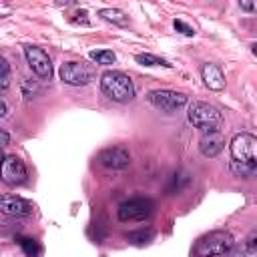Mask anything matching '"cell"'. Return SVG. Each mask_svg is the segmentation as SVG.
<instances>
[{
	"label": "cell",
	"mask_w": 257,
	"mask_h": 257,
	"mask_svg": "<svg viewBox=\"0 0 257 257\" xmlns=\"http://www.w3.org/2000/svg\"><path fill=\"white\" fill-rule=\"evenodd\" d=\"M100 90L106 98L114 102H128L135 98V84L128 74L120 70H106L100 76Z\"/></svg>",
	"instance_id": "6da1fadb"
},
{
	"label": "cell",
	"mask_w": 257,
	"mask_h": 257,
	"mask_svg": "<svg viewBox=\"0 0 257 257\" xmlns=\"http://www.w3.org/2000/svg\"><path fill=\"white\" fill-rule=\"evenodd\" d=\"M233 245H235V239L229 231H211L197 241L195 253L199 257H219V255H225Z\"/></svg>",
	"instance_id": "7a4b0ae2"
},
{
	"label": "cell",
	"mask_w": 257,
	"mask_h": 257,
	"mask_svg": "<svg viewBox=\"0 0 257 257\" xmlns=\"http://www.w3.org/2000/svg\"><path fill=\"white\" fill-rule=\"evenodd\" d=\"M223 114L219 108H215L213 104L207 102H193L189 106V122L197 128H201L203 133H213L217 131V126L221 124Z\"/></svg>",
	"instance_id": "3957f363"
},
{
	"label": "cell",
	"mask_w": 257,
	"mask_h": 257,
	"mask_svg": "<svg viewBox=\"0 0 257 257\" xmlns=\"http://www.w3.org/2000/svg\"><path fill=\"white\" fill-rule=\"evenodd\" d=\"M231 157L237 163L257 165V137L251 133H239L231 139Z\"/></svg>",
	"instance_id": "277c9868"
},
{
	"label": "cell",
	"mask_w": 257,
	"mask_h": 257,
	"mask_svg": "<svg viewBox=\"0 0 257 257\" xmlns=\"http://www.w3.org/2000/svg\"><path fill=\"white\" fill-rule=\"evenodd\" d=\"M58 74H60V80L64 84H70V86H84L90 80H94V68L84 64V62H76V60L64 62L60 66Z\"/></svg>",
	"instance_id": "5b68a950"
},
{
	"label": "cell",
	"mask_w": 257,
	"mask_h": 257,
	"mask_svg": "<svg viewBox=\"0 0 257 257\" xmlns=\"http://www.w3.org/2000/svg\"><path fill=\"white\" fill-rule=\"evenodd\" d=\"M147 100L163 110V112H175L179 108H183L187 104V94L183 92H177V90H167V88H157V90H151L147 94Z\"/></svg>",
	"instance_id": "8992f818"
},
{
	"label": "cell",
	"mask_w": 257,
	"mask_h": 257,
	"mask_svg": "<svg viewBox=\"0 0 257 257\" xmlns=\"http://www.w3.org/2000/svg\"><path fill=\"white\" fill-rule=\"evenodd\" d=\"M28 173H26V165L22 159H18L16 155H6L0 163V181L10 185V187H16V185H22L26 181Z\"/></svg>",
	"instance_id": "52a82bcc"
},
{
	"label": "cell",
	"mask_w": 257,
	"mask_h": 257,
	"mask_svg": "<svg viewBox=\"0 0 257 257\" xmlns=\"http://www.w3.org/2000/svg\"><path fill=\"white\" fill-rule=\"evenodd\" d=\"M153 209H155V203L151 199H131L118 207L116 215L124 223L126 221H143L153 213Z\"/></svg>",
	"instance_id": "ba28073f"
},
{
	"label": "cell",
	"mask_w": 257,
	"mask_h": 257,
	"mask_svg": "<svg viewBox=\"0 0 257 257\" xmlns=\"http://www.w3.org/2000/svg\"><path fill=\"white\" fill-rule=\"evenodd\" d=\"M24 54H26V60H28V66L32 68V72L38 74L40 78L50 80V76H52L50 56L42 48H38V46H26L24 48Z\"/></svg>",
	"instance_id": "9c48e42d"
},
{
	"label": "cell",
	"mask_w": 257,
	"mask_h": 257,
	"mask_svg": "<svg viewBox=\"0 0 257 257\" xmlns=\"http://www.w3.org/2000/svg\"><path fill=\"white\" fill-rule=\"evenodd\" d=\"M96 159L102 167L112 169V171H120L131 165V153L124 147H108V149L100 151Z\"/></svg>",
	"instance_id": "30bf717a"
},
{
	"label": "cell",
	"mask_w": 257,
	"mask_h": 257,
	"mask_svg": "<svg viewBox=\"0 0 257 257\" xmlns=\"http://www.w3.org/2000/svg\"><path fill=\"white\" fill-rule=\"evenodd\" d=\"M34 205L16 195H0V213L10 217H28L32 215Z\"/></svg>",
	"instance_id": "8fae6325"
},
{
	"label": "cell",
	"mask_w": 257,
	"mask_h": 257,
	"mask_svg": "<svg viewBox=\"0 0 257 257\" xmlns=\"http://www.w3.org/2000/svg\"><path fill=\"white\" fill-rule=\"evenodd\" d=\"M225 147V139L219 131H213V133H205L203 139L199 141V151L203 157H217Z\"/></svg>",
	"instance_id": "7c38bea8"
},
{
	"label": "cell",
	"mask_w": 257,
	"mask_h": 257,
	"mask_svg": "<svg viewBox=\"0 0 257 257\" xmlns=\"http://www.w3.org/2000/svg\"><path fill=\"white\" fill-rule=\"evenodd\" d=\"M201 78L207 88L211 90H223L225 88V74L217 64H203L201 66Z\"/></svg>",
	"instance_id": "4fadbf2b"
},
{
	"label": "cell",
	"mask_w": 257,
	"mask_h": 257,
	"mask_svg": "<svg viewBox=\"0 0 257 257\" xmlns=\"http://www.w3.org/2000/svg\"><path fill=\"white\" fill-rule=\"evenodd\" d=\"M227 257H257V245H255V233H251V237L241 243V245H233L227 253Z\"/></svg>",
	"instance_id": "5bb4252c"
},
{
	"label": "cell",
	"mask_w": 257,
	"mask_h": 257,
	"mask_svg": "<svg viewBox=\"0 0 257 257\" xmlns=\"http://www.w3.org/2000/svg\"><path fill=\"white\" fill-rule=\"evenodd\" d=\"M189 183H191V175H189L187 171H177V173L171 177V183L167 185V193H169V195L181 193Z\"/></svg>",
	"instance_id": "9a60e30c"
},
{
	"label": "cell",
	"mask_w": 257,
	"mask_h": 257,
	"mask_svg": "<svg viewBox=\"0 0 257 257\" xmlns=\"http://www.w3.org/2000/svg\"><path fill=\"white\" fill-rule=\"evenodd\" d=\"M98 16L104 18L106 22H112V24H118V26H124L128 22V16L118 8H102V10H98Z\"/></svg>",
	"instance_id": "2e32d148"
},
{
	"label": "cell",
	"mask_w": 257,
	"mask_h": 257,
	"mask_svg": "<svg viewBox=\"0 0 257 257\" xmlns=\"http://www.w3.org/2000/svg\"><path fill=\"white\" fill-rule=\"evenodd\" d=\"M255 169L257 165H249V163H237V161H231V171L233 175L237 177H243V179H249L255 175Z\"/></svg>",
	"instance_id": "e0dca14e"
},
{
	"label": "cell",
	"mask_w": 257,
	"mask_h": 257,
	"mask_svg": "<svg viewBox=\"0 0 257 257\" xmlns=\"http://www.w3.org/2000/svg\"><path fill=\"white\" fill-rule=\"evenodd\" d=\"M153 239V231L151 229H139V231H131L126 233V241L135 243V245H145Z\"/></svg>",
	"instance_id": "ac0fdd59"
},
{
	"label": "cell",
	"mask_w": 257,
	"mask_h": 257,
	"mask_svg": "<svg viewBox=\"0 0 257 257\" xmlns=\"http://www.w3.org/2000/svg\"><path fill=\"white\" fill-rule=\"evenodd\" d=\"M96 64H102V66H106V64H112L114 60H116V56H114V52L112 50H90V54H88Z\"/></svg>",
	"instance_id": "d6986e66"
},
{
	"label": "cell",
	"mask_w": 257,
	"mask_h": 257,
	"mask_svg": "<svg viewBox=\"0 0 257 257\" xmlns=\"http://www.w3.org/2000/svg\"><path fill=\"white\" fill-rule=\"evenodd\" d=\"M135 60H137L139 64H145V66H171V64L165 62L163 58H159V56H155V54H149V52H145V54H137Z\"/></svg>",
	"instance_id": "ffe728a7"
},
{
	"label": "cell",
	"mask_w": 257,
	"mask_h": 257,
	"mask_svg": "<svg viewBox=\"0 0 257 257\" xmlns=\"http://www.w3.org/2000/svg\"><path fill=\"white\" fill-rule=\"evenodd\" d=\"M20 245H22V249H24V253L28 255V257H36L38 255V243L34 241V239H20Z\"/></svg>",
	"instance_id": "44dd1931"
},
{
	"label": "cell",
	"mask_w": 257,
	"mask_h": 257,
	"mask_svg": "<svg viewBox=\"0 0 257 257\" xmlns=\"http://www.w3.org/2000/svg\"><path fill=\"white\" fill-rule=\"evenodd\" d=\"M173 26H175L177 32H181V34H185V36H195V28L189 26L187 22H183V20H173Z\"/></svg>",
	"instance_id": "7402d4cb"
},
{
	"label": "cell",
	"mask_w": 257,
	"mask_h": 257,
	"mask_svg": "<svg viewBox=\"0 0 257 257\" xmlns=\"http://www.w3.org/2000/svg\"><path fill=\"white\" fill-rule=\"evenodd\" d=\"M8 70H10V64H8V60L0 54V76H6V74H8Z\"/></svg>",
	"instance_id": "603a6c76"
},
{
	"label": "cell",
	"mask_w": 257,
	"mask_h": 257,
	"mask_svg": "<svg viewBox=\"0 0 257 257\" xmlns=\"http://www.w3.org/2000/svg\"><path fill=\"white\" fill-rule=\"evenodd\" d=\"M8 143H10V135H8L6 131H2V128H0V149H2V147H6Z\"/></svg>",
	"instance_id": "cb8c5ba5"
},
{
	"label": "cell",
	"mask_w": 257,
	"mask_h": 257,
	"mask_svg": "<svg viewBox=\"0 0 257 257\" xmlns=\"http://www.w3.org/2000/svg\"><path fill=\"white\" fill-rule=\"evenodd\" d=\"M8 86H10V78H8V74H6V76H0V92H4Z\"/></svg>",
	"instance_id": "d4e9b609"
},
{
	"label": "cell",
	"mask_w": 257,
	"mask_h": 257,
	"mask_svg": "<svg viewBox=\"0 0 257 257\" xmlns=\"http://www.w3.org/2000/svg\"><path fill=\"white\" fill-rule=\"evenodd\" d=\"M6 112H8V106L4 100H0V116H6Z\"/></svg>",
	"instance_id": "484cf974"
},
{
	"label": "cell",
	"mask_w": 257,
	"mask_h": 257,
	"mask_svg": "<svg viewBox=\"0 0 257 257\" xmlns=\"http://www.w3.org/2000/svg\"><path fill=\"white\" fill-rule=\"evenodd\" d=\"M241 8H245V10H253L255 6H253L251 2H241Z\"/></svg>",
	"instance_id": "4316f807"
},
{
	"label": "cell",
	"mask_w": 257,
	"mask_h": 257,
	"mask_svg": "<svg viewBox=\"0 0 257 257\" xmlns=\"http://www.w3.org/2000/svg\"><path fill=\"white\" fill-rule=\"evenodd\" d=\"M2 159H4V155H2V153H0V163H2Z\"/></svg>",
	"instance_id": "83f0119b"
}]
</instances>
